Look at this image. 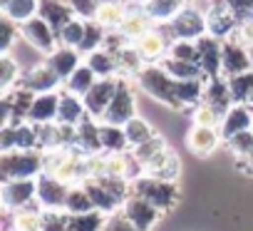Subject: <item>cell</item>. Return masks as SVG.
<instances>
[{
    "mask_svg": "<svg viewBox=\"0 0 253 231\" xmlns=\"http://www.w3.org/2000/svg\"><path fill=\"white\" fill-rule=\"evenodd\" d=\"M13 231H42V206L30 204L13 211Z\"/></svg>",
    "mask_w": 253,
    "mask_h": 231,
    "instance_id": "33",
    "label": "cell"
},
{
    "mask_svg": "<svg viewBox=\"0 0 253 231\" xmlns=\"http://www.w3.org/2000/svg\"><path fill=\"white\" fill-rule=\"evenodd\" d=\"M184 8H186V0H147L144 3V10L157 25L171 23Z\"/></svg>",
    "mask_w": 253,
    "mask_h": 231,
    "instance_id": "27",
    "label": "cell"
},
{
    "mask_svg": "<svg viewBox=\"0 0 253 231\" xmlns=\"http://www.w3.org/2000/svg\"><path fill=\"white\" fill-rule=\"evenodd\" d=\"M159 65L171 75V77H176V80H196V77H204V72H201V67H199V62H189V60H176V57H162L159 60ZM206 80V77H204Z\"/></svg>",
    "mask_w": 253,
    "mask_h": 231,
    "instance_id": "34",
    "label": "cell"
},
{
    "mask_svg": "<svg viewBox=\"0 0 253 231\" xmlns=\"http://www.w3.org/2000/svg\"><path fill=\"white\" fill-rule=\"evenodd\" d=\"M84 184V189L89 191V196H92V204H94V209L97 211H102V214H114V211H119L122 209V201L109 191V189H104L102 184H99V179H84L82 182Z\"/></svg>",
    "mask_w": 253,
    "mask_h": 231,
    "instance_id": "28",
    "label": "cell"
},
{
    "mask_svg": "<svg viewBox=\"0 0 253 231\" xmlns=\"http://www.w3.org/2000/svg\"><path fill=\"white\" fill-rule=\"evenodd\" d=\"M199 47V67L204 72L206 80H216L223 77L221 75V62H223V40L213 38V35H204L196 40Z\"/></svg>",
    "mask_w": 253,
    "mask_h": 231,
    "instance_id": "10",
    "label": "cell"
},
{
    "mask_svg": "<svg viewBox=\"0 0 253 231\" xmlns=\"http://www.w3.org/2000/svg\"><path fill=\"white\" fill-rule=\"evenodd\" d=\"M157 23L149 18V13L144 10V5L139 3H124V18L119 23V33L126 40H139L144 33H149Z\"/></svg>",
    "mask_w": 253,
    "mask_h": 231,
    "instance_id": "13",
    "label": "cell"
},
{
    "mask_svg": "<svg viewBox=\"0 0 253 231\" xmlns=\"http://www.w3.org/2000/svg\"><path fill=\"white\" fill-rule=\"evenodd\" d=\"M226 147H228V152H231L233 157L246 159V157L253 152V130H243V132L233 135V137L226 142Z\"/></svg>",
    "mask_w": 253,
    "mask_h": 231,
    "instance_id": "46",
    "label": "cell"
},
{
    "mask_svg": "<svg viewBox=\"0 0 253 231\" xmlns=\"http://www.w3.org/2000/svg\"><path fill=\"white\" fill-rule=\"evenodd\" d=\"M226 82H228V90H231V97H233L236 104H248L251 102V97H253V70L226 77Z\"/></svg>",
    "mask_w": 253,
    "mask_h": 231,
    "instance_id": "36",
    "label": "cell"
},
{
    "mask_svg": "<svg viewBox=\"0 0 253 231\" xmlns=\"http://www.w3.org/2000/svg\"><path fill=\"white\" fill-rule=\"evenodd\" d=\"M70 186H72V184H65V182H60L57 177L42 172V174L38 177V204H40L42 209H65Z\"/></svg>",
    "mask_w": 253,
    "mask_h": 231,
    "instance_id": "14",
    "label": "cell"
},
{
    "mask_svg": "<svg viewBox=\"0 0 253 231\" xmlns=\"http://www.w3.org/2000/svg\"><path fill=\"white\" fill-rule=\"evenodd\" d=\"M126 219H129L139 231H152L154 229V224L162 219V211L154 206V204H149L147 199H142V196H137V194H132L129 199H126L124 204H122V209H119Z\"/></svg>",
    "mask_w": 253,
    "mask_h": 231,
    "instance_id": "11",
    "label": "cell"
},
{
    "mask_svg": "<svg viewBox=\"0 0 253 231\" xmlns=\"http://www.w3.org/2000/svg\"><path fill=\"white\" fill-rule=\"evenodd\" d=\"M102 231H139V229H137L129 219H126L122 211H114V214L107 216V224H104Z\"/></svg>",
    "mask_w": 253,
    "mask_h": 231,
    "instance_id": "51",
    "label": "cell"
},
{
    "mask_svg": "<svg viewBox=\"0 0 253 231\" xmlns=\"http://www.w3.org/2000/svg\"><path fill=\"white\" fill-rule=\"evenodd\" d=\"M60 82H62V77H60V75L47 65V60H45V62H40V65H35L33 70H28V72L20 77V87H25V90L35 92V94L57 92Z\"/></svg>",
    "mask_w": 253,
    "mask_h": 231,
    "instance_id": "15",
    "label": "cell"
},
{
    "mask_svg": "<svg viewBox=\"0 0 253 231\" xmlns=\"http://www.w3.org/2000/svg\"><path fill=\"white\" fill-rule=\"evenodd\" d=\"M124 132H126V139H129V147H132V149L139 147V144H144L147 139H152V137L157 135L154 127H152L144 117H139V114L124 125Z\"/></svg>",
    "mask_w": 253,
    "mask_h": 231,
    "instance_id": "41",
    "label": "cell"
},
{
    "mask_svg": "<svg viewBox=\"0 0 253 231\" xmlns=\"http://www.w3.org/2000/svg\"><path fill=\"white\" fill-rule=\"evenodd\" d=\"M72 13L82 20H94L97 15V8H99V0H67Z\"/></svg>",
    "mask_w": 253,
    "mask_h": 231,
    "instance_id": "50",
    "label": "cell"
},
{
    "mask_svg": "<svg viewBox=\"0 0 253 231\" xmlns=\"http://www.w3.org/2000/svg\"><path fill=\"white\" fill-rule=\"evenodd\" d=\"M38 15H40L42 20H47L57 35H60V30H62L72 18H77V15L72 13V8H70L67 0H40V13H38Z\"/></svg>",
    "mask_w": 253,
    "mask_h": 231,
    "instance_id": "21",
    "label": "cell"
},
{
    "mask_svg": "<svg viewBox=\"0 0 253 231\" xmlns=\"http://www.w3.org/2000/svg\"><path fill=\"white\" fill-rule=\"evenodd\" d=\"M87 117V107H84V99L62 90L60 92V109H57V122L62 125H80L82 120Z\"/></svg>",
    "mask_w": 253,
    "mask_h": 231,
    "instance_id": "23",
    "label": "cell"
},
{
    "mask_svg": "<svg viewBox=\"0 0 253 231\" xmlns=\"http://www.w3.org/2000/svg\"><path fill=\"white\" fill-rule=\"evenodd\" d=\"M248 55H251V62H253V43L248 45Z\"/></svg>",
    "mask_w": 253,
    "mask_h": 231,
    "instance_id": "55",
    "label": "cell"
},
{
    "mask_svg": "<svg viewBox=\"0 0 253 231\" xmlns=\"http://www.w3.org/2000/svg\"><path fill=\"white\" fill-rule=\"evenodd\" d=\"M124 3H139V5H144L147 0H124Z\"/></svg>",
    "mask_w": 253,
    "mask_h": 231,
    "instance_id": "54",
    "label": "cell"
},
{
    "mask_svg": "<svg viewBox=\"0 0 253 231\" xmlns=\"http://www.w3.org/2000/svg\"><path fill=\"white\" fill-rule=\"evenodd\" d=\"M221 3H226V5L238 15L241 23L253 18V0H221Z\"/></svg>",
    "mask_w": 253,
    "mask_h": 231,
    "instance_id": "52",
    "label": "cell"
},
{
    "mask_svg": "<svg viewBox=\"0 0 253 231\" xmlns=\"http://www.w3.org/2000/svg\"><path fill=\"white\" fill-rule=\"evenodd\" d=\"M114 92H117V77H99L94 82V87L82 97L84 99V107H87V114H89L92 120L102 122V117H104V112H107Z\"/></svg>",
    "mask_w": 253,
    "mask_h": 231,
    "instance_id": "12",
    "label": "cell"
},
{
    "mask_svg": "<svg viewBox=\"0 0 253 231\" xmlns=\"http://www.w3.org/2000/svg\"><path fill=\"white\" fill-rule=\"evenodd\" d=\"M117 65H119V72L122 75H139V70L144 67V57H142V52L137 50V45L132 43V45H122L117 52Z\"/></svg>",
    "mask_w": 253,
    "mask_h": 231,
    "instance_id": "35",
    "label": "cell"
},
{
    "mask_svg": "<svg viewBox=\"0 0 253 231\" xmlns=\"http://www.w3.org/2000/svg\"><path fill=\"white\" fill-rule=\"evenodd\" d=\"M201 102H206V104H211L213 109H218L221 114H226L236 102H233V97H231V90H228V82H226V77L221 80V77H216V80H206V90H204V99Z\"/></svg>",
    "mask_w": 253,
    "mask_h": 231,
    "instance_id": "24",
    "label": "cell"
},
{
    "mask_svg": "<svg viewBox=\"0 0 253 231\" xmlns=\"http://www.w3.org/2000/svg\"><path fill=\"white\" fill-rule=\"evenodd\" d=\"M167 55H169V57H176V60L199 62V47H196V40H171Z\"/></svg>",
    "mask_w": 253,
    "mask_h": 231,
    "instance_id": "49",
    "label": "cell"
},
{
    "mask_svg": "<svg viewBox=\"0 0 253 231\" xmlns=\"http://www.w3.org/2000/svg\"><path fill=\"white\" fill-rule=\"evenodd\" d=\"M80 55H82V52H80L77 47L57 45V50L47 55V65H50V67L62 77V82H65V80H67V77L82 65V62H80Z\"/></svg>",
    "mask_w": 253,
    "mask_h": 231,
    "instance_id": "22",
    "label": "cell"
},
{
    "mask_svg": "<svg viewBox=\"0 0 253 231\" xmlns=\"http://www.w3.org/2000/svg\"><path fill=\"white\" fill-rule=\"evenodd\" d=\"M80 152L84 154H99L102 152V137H99V122L92 120L89 114L77 125V144Z\"/></svg>",
    "mask_w": 253,
    "mask_h": 231,
    "instance_id": "25",
    "label": "cell"
},
{
    "mask_svg": "<svg viewBox=\"0 0 253 231\" xmlns=\"http://www.w3.org/2000/svg\"><path fill=\"white\" fill-rule=\"evenodd\" d=\"M134 45H137V50L142 52V57H144L147 62H154V60L167 57L169 45H171V38H169V35L164 33V28L159 25V30L152 28V30L144 33L139 40H134Z\"/></svg>",
    "mask_w": 253,
    "mask_h": 231,
    "instance_id": "18",
    "label": "cell"
},
{
    "mask_svg": "<svg viewBox=\"0 0 253 231\" xmlns=\"http://www.w3.org/2000/svg\"><path fill=\"white\" fill-rule=\"evenodd\" d=\"M107 224V214L92 209L84 214H70V231H102Z\"/></svg>",
    "mask_w": 253,
    "mask_h": 231,
    "instance_id": "40",
    "label": "cell"
},
{
    "mask_svg": "<svg viewBox=\"0 0 253 231\" xmlns=\"http://www.w3.org/2000/svg\"><path fill=\"white\" fill-rule=\"evenodd\" d=\"M137 85L157 102L171 107V109H184L179 99V80L171 77L162 65H144L137 75Z\"/></svg>",
    "mask_w": 253,
    "mask_h": 231,
    "instance_id": "1",
    "label": "cell"
},
{
    "mask_svg": "<svg viewBox=\"0 0 253 231\" xmlns=\"http://www.w3.org/2000/svg\"><path fill=\"white\" fill-rule=\"evenodd\" d=\"M206 23H209V35L218 38V40H228L236 28L241 25L238 15L221 0H211V5L206 10Z\"/></svg>",
    "mask_w": 253,
    "mask_h": 231,
    "instance_id": "9",
    "label": "cell"
},
{
    "mask_svg": "<svg viewBox=\"0 0 253 231\" xmlns=\"http://www.w3.org/2000/svg\"><path fill=\"white\" fill-rule=\"evenodd\" d=\"M167 149V142H164V137H159V135H154L152 139H147L144 144H139V147H134L132 149V154H134V159L142 164V169L159 154V152H164Z\"/></svg>",
    "mask_w": 253,
    "mask_h": 231,
    "instance_id": "43",
    "label": "cell"
},
{
    "mask_svg": "<svg viewBox=\"0 0 253 231\" xmlns=\"http://www.w3.org/2000/svg\"><path fill=\"white\" fill-rule=\"evenodd\" d=\"M162 28L171 40H199V38L209 35L206 13H201L199 8H191V5H186L171 23H167Z\"/></svg>",
    "mask_w": 253,
    "mask_h": 231,
    "instance_id": "6",
    "label": "cell"
},
{
    "mask_svg": "<svg viewBox=\"0 0 253 231\" xmlns=\"http://www.w3.org/2000/svg\"><path fill=\"white\" fill-rule=\"evenodd\" d=\"M42 231H70V214L65 209H42Z\"/></svg>",
    "mask_w": 253,
    "mask_h": 231,
    "instance_id": "47",
    "label": "cell"
},
{
    "mask_svg": "<svg viewBox=\"0 0 253 231\" xmlns=\"http://www.w3.org/2000/svg\"><path fill=\"white\" fill-rule=\"evenodd\" d=\"M132 194L147 199L149 204H154L162 214L171 211L179 201V184L162 179V177H152V174H142L139 179L132 182Z\"/></svg>",
    "mask_w": 253,
    "mask_h": 231,
    "instance_id": "4",
    "label": "cell"
},
{
    "mask_svg": "<svg viewBox=\"0 0 253 231\" xmlns=\"http://www.w3.org/2000/svg\"><path fill=\"white\" fill-rule=\"evenodd\" d=\"M248 104H251V107H253V97H251V102H248Z\"/></svg>",
    "mask_w": 253,
    "mask_h": 231,
    "instance_id": "56",
    "label": "cell"
},
{
    "mask_svg": "<svg viewBox=\"0 0 253 231\" xmlns=\"http://www.w3.org/2000/svg\"><path fill=\"white\" fill-rule=\"evenodd\" d=\"M20 35L25 38V43H28L30 47H35V50L42 52V55L55 52L57 45H60L57 33H55L52 25H50L47 20H42L40 15H35V18H30L28 23H23V25H20Z\"/></svg>",
    "mask_w": 253,
    "mask_h": 231,
    "instance_id": "7",
    "label": "cell"
},
{
    "mask_svg": "<svg viewBox=\"0 0 253 231\" xmlns=\"http://www.w3.org/2000/svg\"><path fill=\"white\" fill-rule=\"evenodd\" d=\"M99 137H102V152L104 154H124V152L132 149L124 127H119V125L99 122Z\"/></svg>",
    "mask_w": 253,
    "mask_h": 231,
    "instance_id": "26",
    "label": "cell"
},
{
    "mask_svg": "<svg viewBox=\"0 0 253 231\" xmlns=\"http://www.w3.org/2000/svg\"><path fill=\"white\" fill-rule=\"evenodd\" d=\"M20 77H23L20 65H18L10 55L0 57V90H3V94L10 92V90H15V87L20 85Z\"/></svg>",
    "mask_w": 253,
    "mask_h": 231,
    "instance_id": "42",
    "label": "cell"
},
{
    "mask_svg": "<svg viewBox=\"0 0 253 231\" xmlns=\"http://www.w3.org/2000/svg\"><path fill=\"white\" fill-rule=\"evenodd\" d=\"M45 172L42 149H10L0 154V179H38Z\"/></svg>",
    "mask_w": 253,
    "mask_h": 231,
    "instance_id": "2",
    "label": "cell"
},
{
    "mask_svg": "<svg viewBox=\"0 0 253 231\" xmlns=\"http://www.w3.org/2000/svg\"><path fill=\"white\" fill-rule=\"evenodd\" d=\"M122 18H124V0H102L97 8V15H94V20L107 30L119 28Z\"/></svg>",
    "mask_w": 253,
    "mask_h": 231,
    "instance_id": "37",
    "label": "cell"
},
{
    "mask_svg": "<svg viewBox=\"0 0 253 231\" xmlns=\"http://www.w3.org/2000/svg\"><path fill=\"white\" fill-rule=\"evenodd\" d=\"M94 204H92V196L89 191L84 189V184H72L70 191H67V201H65V211L67 214H84V211H92Z\"/></svg>",
    "mask_w": 253,
    "mask_h": 231,
    "instance_id": "39",
    "label": "cell"
},
{
    "mask_svg": "<svg viewBox=\"0 0 253 231\" xmlns=\"http://www.w3.org/2000/svg\"><path fill=\"white\" fill-rule=\"evenodd\" d=\"M104 30L107 28H102L97 20H84V38H82V43H80L77 50L82 55H89V52L104 47V43H107V33Z\"/></svg>",
    "mask_w": 253,
    "mask_h": 231,
    "instance_id": "38",
    "label": "cell"
},
{
    "mask_svg": "<svg viewBox=\"0 0 253 231\" xmlns=\"http://www.w3.org/2000/svg\"><path fill=\"white\" fill-rule=\"evenodd\" d=\"M99 77H97V72L87 65V62H82L65 82H62V87L67 90V92H72V94H77V97H84L92 87H94V82H97Z\"/></svg>",
    "mask_w": 253,
    "mask_h": 231,
    "instance_id": "30",
    "label": "cell"
},
{
    "mask_svg": "<svg viewBox=\"0 0 253 231\" xmlns=\"http://www.w3.org/2000/svg\"><path fill=\"white\" fill-rule=\"evenodd\" d=\"M45 172L57 177L65 184H77L87 179L84 172V152L77 147H55L45 152Z\"/></svg>",
    "mask_w": 253,
    "mask_h": 231,
    "instance_id": "3",
    "label": "cell"
},
{
    "mask_svg": "<svg viewBox=\"0 0 253 231\" xmlns=\"http://www.w3.org/2000/svg\"><path fill=\"white\" fill-rule=\"evenodd\" d=\"M57 109H60V92L38 94L35 102H33V109H30L28 122H33V125H38V127L52 125V122H57Z\"/></svg>",
    "mask_w": 253,
    "mask_h": 231,
    "instance_id": "20",
    "label": "cell"
},
{
    "mask_svg": "<svg viewBox=\"0 0 253 231\" xmlns=\"http://www.w3.org/2000/svg\"><path fill=\"white\" fill-rule=\"evenodd\" d=\"M191 120H194V125H199V127H218L221 120H223V114H221L218 109H213L211 104L199 102V104L191 109Z\"/></svg>",
    "mask_w": 253,
    "mask_h": 231,
    "instance_id": "44",
    "label": "cell"
},
{
    "mask_svg": "<svg viewBox=\"0 0 253 231\" xmlns=\"http://www.w3.org/2000/svg\"><path fill=\"white\" fill-rule=\"evenodd\" d=\"M243 130H253V107L251 104H233L218 125L221 139L228 142L233 135L243 132Z\"/></svg>",
    "mask_w": 253,
    "mask_h": 231,
    "instance_id": "17",
    "label": "cell"
},
{
    "mask_svg": "<svg viewBox=\"0 0 253 231\" xmlns=\"http://www.w3.org/2000/svg\"><path fill=\"white\" fill-rule=\"evenodd\" d=\"M144 174H152V177H162V179L176 182V177H179V159H176L174 152L167 147L164 152H159V154L144 167Z\"/></svg>",
    "mask_w": 253,
    "mask_h": 231,
    "instance_id": "29",
    "label": "cell"
},
{
    "mask_svg": "<svg viewBox=\"0 0 253 231\" xmlns=\"http://www.w3.org/2000/svg\"><path fill=\"white\" fill-rule=\"evenodd\" d=\"M3 206L5 211H18L30 204H38V179H10L3 182Z\"/></svg>",
    "mask_w": 253,
    "mask_h": 231,
    "instance_id": "8",
    "label": "cell"
},
{
    "mask_svg": "<svg viewBox=\"0 0 253 231\" xmlns=\"http://www.w3.org/2000/svg\"><path fill=\"white\" fill-rule=\"evenodd\" d=\"M18 38H20V25L3 15V18H0V52L8 55Z\"/></svg>",
    "mask_w": 253,
    "mask_h": 231,
    "instance_id": "48",
    "label": "cell"
},
{
    "mask_svg": "<svg viewBox=\"0 0 253 231\" xmlns=\"http://www.w3.org/2000/svg\"><path fill=\"white\" fill-rule=\"evenodd\" d=\"M0 8H3L5 18L23 25V23H28L30 18H35L40 13V0H8V3H3Z\"/></svg>",
    "mask_w": 253,
    "mask_h": 231,
    "instance_id": "32",
    "label": "cell"
},
{
    "mask_svg": "<svg viewBox=\"0 0 253 231\" xmlns=\"http://www.w3.org/2000/svg\"><path fill=\"white\" fill-rule=\"evenodd\" d=\"M218 142H223L218 127H199V125H194L189 130V135H186V147L196 157H209L218 147Z\"/></svg>",
    "mask_w": 253,
    "mask_h": 231,
    "instance_id": "19",
    "label": "cell"
},
{
    "mask_svg": "<svg viewBox=\"0 0 253 231\" xmlns=\"http://www.w3.org/2000/svg\"><path fill=\"white\" fill-rule=\"evenodd\" d=\"M82 38H84V20L82 18H72L57 35L60 45H67V47H80Z\"/></svg>",
    "mask_w": 253,
    "mask_h": 231,
    "instance_id": "45",
    "label": "cell"
},
{
    "mask_svg": "<svg viewBox=\"0 0 253 231\" xmlns=\"http://www.w3.org/2000/svg\"><path fill=\"white\" fill-rule=\"evenodd\" d=\"M132 117H137V99H134V87L126 77H117V92L104 112L102 122L107 125H119L124 127Z\"/></svg>",
    "mask_w": 253,
    "mask_h": 231,
    "instance_id": "5",
    "label": "cell"
},
{
    "mask_svg": "<svg viewBox=\"0 0 253 231\" xmlns=\"http://www.w3.org/2000/svg\"><path fill=\"white\" fill-rule=\"evenodd\" d=\"M99 3H102V0H99Z\"/></svg>",
    "mask_w": 253,
    "mask_h": 231,
    "instance_id": "57",
    "label": "cell"
},
{
    "mask_svg": "<svg viewBox=\"0 0 253 231\" xmlns=\"http://www.w3.org/2000/svg\"><path fill=\"white\" fill-rule=\"evenodd\" d=\"M84 62L97 72V77H114L119 72V65H117V55L109 50V47H99L89 55H84Z\"/></svg>",
    "mask_w": 253,
    "mask_h": 231,
    "instance_id": "31",
    "label": "cell"
},
{
    "mask_svg": "<svg viewBox=\"0 0 253 231\" xmlns=\"http://www.w3.org/2000/svg\"><path fill=\"white\" fill-rule=\"evenodd\" d=\"M246 70H253L251 55H248V45L228 38L223 40V62H221V75L223 77H233L241 75Z\"/></svg>",
    "mask_w": 253,
    "mask_h": 231,
    "instance_id": "16",
    "label": "cell"
},
{
    "mask_svg": "<svg viewBox=\"0 0 253 231\" xmlns=\"http://www.w3.org/2000/svg\"><path fill=\"white\" fill-rule=\"evenodd\" d=\"M238 167H241L246 174H253V152H251L246 159H238Z\"/></svg>",
    "mask_w": 253,
    "mask_h": 231,
    "instance_id": "53",
    "label": "cell"
}]
</instances>
